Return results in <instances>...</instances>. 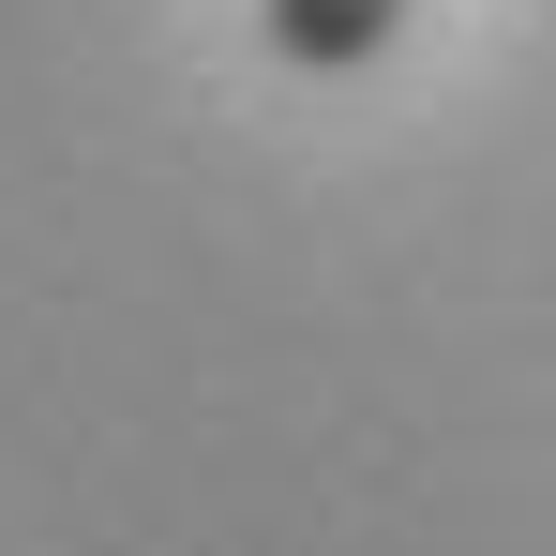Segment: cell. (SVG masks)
<instances>
[{
  "instance_id": "obj_1",
  "label": "cell",
  "mask_w": 556,
  "mask_h": 556,
  "mask_svg": "<svg viewBox=\"0 0 556 556\" xmlns=\"http://www.w3.org/2000/svg\"><path fill=\"white\" fill-rule=\"evenodd\" d=\"M406 15L421 0H256V46H271L286 76H362V61H391Z\"/></svg>"
}]
</instances>
